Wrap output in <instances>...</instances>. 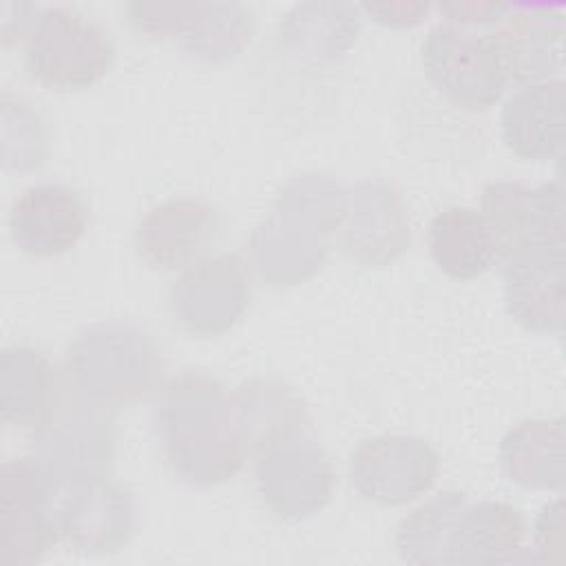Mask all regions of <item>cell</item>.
<instances>
[{
  "instance_id": "obj_1",
  "label": "cell",
  "mask_w": 566,
  "mask_h": 566,
  "mask_svg": "<svg viewBox=\"0 0 566 566\" xmlns=\"http://www.w3.org/2000/svg\"><path fill=\"white\" fill-rule=\"evenodd\" d=\"M157 436L175 475L192 484L226 480L241 464L243 424L223 387L203 374H184L166 387Z\"/></svg>"
},
{
  "instance_id": "obj_2",
  "label": "cell",
  "mask_w": 566,
  "mask_h": 566,
  "mask_svg": "<svg viewBox=\"0 0 566 566\" xmlns=\"http://www.w3.org/2000/svg\"><path fill=\"white\" fill-rule=\"evenodd\" d=\"M113 60V35L95 15L69 4L35 9L24 66L44 88L60 93L88 88L111 71Z\"/></svg>"
},
{
  "instance_id": "obj_3",
  "label": "cell",
  "mask_w": 566,
  "mask_h": 566,
  "mask_svg": "<svg viewBox=\"0 0 566 566\" xmlns=\"http://www.w3.org/2000/svg\"><path fill=\"white\" fill-rule=\"evenodd\" d=\"M422 66L431 84L455 106L484 111L511 84L502 49L493 35L455 22H438L422 42Z\"/></svg>"
},
{
  "instance_id": "obj_4",
  "label": "cell",
  "mask_w": 566,
  "mask_h": 566,
  "mask_svg": "<svg viewBox=\"0 0 566 566\" xmlns=\"http://www.w3.org/2000/svg\"><path fill=\"white\" fill-rule=\"evenodd\" d=\"M559 184L528 188L497 181L482 192V217L493 230L502 261L537 250H564Z\"/></svg>"
},
{
  "instance_id": "obj_5",
  "label": "cell",
  "mask_w": 566,
  "mask_h": 566,
  "mask_svg": "<svg viewBox=\"0 0 566 566\" xmlns=\"http://www.w3.org/2000/svg\"><path fill=\"white\" fill-rule=\"evenodd\" d=\"M223 217L206 199L181 197L155 206L137 228L139 256L157 270L190 268L219 245Z\"/></svg>"
},
{
  "instance_id": "obj_6",
  "label": "cell",
  "mask_w": 566,
  "mask_h": 566,
  "mask_svg": "<svg viewBox=\"0 0 566 566\" xmlns=\"http://www.w3.org/2000/svg\"><path fill=\"white\" fill-rule=\"evenodd\" d=\"M88 228V206L80 190L62 181L27 186L9 208L13 243L31 256H57L75 248Z\"/></svg>"
},
{
  "instance_id": "obj_7",
  "label": "cell",
  "mask_w": 566,
  "mask_h": 566,
  "mask_svg": "<svg viewBox=\"0 0 566 566\" xmlns=\"http://www.w3.org/2000/svg\"><path fill=\"white\" fill-rule=\"evenodd\" d=\"M349 475L363 497L400 504L431 486L438 475V455L420 438L378 436L352 453Z\"/></svg>"
},
{
  "instance_id": "obj_8",
  "label": "cell",
  "mask_w": 566,
  "mask_h": 566,
  "mask_svg": "<svg viewBox=\"0 0 566 566\" xmlns=\"http://www.w3.org/2000/svg\"><path fill=\"white\" fill-rule=\"evenodd\" d=\"M493 35L502 49L511 82H542L553 69H562L564 15L562 7L522 4Z\"/></svg>"
},
{
  "instance_id": "obj_9",
  "label": "cell",
  "mask_w": 566,
  "mask_h": 566,
  "mask_svg": "<svg viewBox=\"0 0 566 566\" xmlns=\"http://www.w3.org/2000/svg\"><path fill=\"white\" fill-rule=\"evenodd\" d=\"M564 80H542L517 88L502 108L504 144L524 159H548L564 148Z\"/></svg>"
},
{
  "instance_id": "obj_10",
  "label": "cell",
  "mask_w": 566,
  "mask_h": 566,
  "mask_svg": "<svg viewBox=\"0 0 566 566\" xmlns=\"http://www.w3.org/2000/svg\"><path fill=\"white\" fill-rule=\"evenodd\" d=\"M564 250H539L504 261L511 314L533 329H559L564 316Z\"/></svg>"
},
{
  "instance_id": "obj_11",
  "label": "cell",
  "mask_w": 566,
  "mask_h": 566,
  "mask_svg": "<svg viewBox=\"0 0 566 566\" xmlns=\"http://www.w3.org/2000/svg\"><path fill=\"white\" fill-rule=\"evenodd\" d=\"M427 243L436 265L462 281L480 276L497 259L493 230L482 212L469 206H449L438 212L429 223Z\"/></svg>"
},
{
  "instance_id": "obj_12",
  "label": "cell",
  "mask_w": 566,
  "mask_h": 566,
  "mask_svg": "<svg viewBox=\"0 0 566 566\" xmlns=\"http://www.w3.org/2000/svg\"><path fill=\"white\" fill-rule=\"evenodd\" d=\"M524 520L517 509L500 502H482L467 506L462 504L451 539L449 551H455L453 562H500L504 553H511L524 542Z\"/></svg>"
},
{
  "instance_id": "obj_13",
  "label": "cell",
  "mask_w": 566,
  "mask_h": 566,
  "mask_svg": "<svg viewBox=\"0 0 566 566\" xmlns=\"http://www.w3.org/2000/svg\"><path fill=\"white\" fill-rule=\"evenodd\" d=\"M562 420L524 422L504 438L502 462L509 480L524 486H562Z\"/></svg>"
},
{
  "instance_id": "obj_14",
  "label": "cell",
  "mask_w": 566,
  "mask_h": 566,
  "mask_svg": "<svg viewBox=\"0 0 566 566\" xmlns=\"http://www.w3.org/2000/svg\"><path fill=\"white\" fill-rule=\"evenodd\" d=\"M252 33V15L241 4H197L186 33L188 49L208 60L232 57Z\"/></svg>"
},
{
  "instance_id": "obj_15",
  "label": "cell",
  "mask_w": 566,
  "mask_h": 566,
  "mask_svg": "<svg viewBox=\"0 0 566 566\" xmlns=\"http://www.w3.org/2000/svg\"><path fill=\"white\" fill-rule=\"evenodd\" d=\"M440 11L449 15V22L455 24H482V22H493L500 20L506 11L509 4H493V2H458V4H440Z\"/></svg>"
},
{
  "instance_id": "obj_16",
  "label": "cell",
  "mask_w": 566,
  "mask_h": 566,
  "mask_svg": "<svg viewBox=\"0 0 566 566\" xmlns=\"http://www.w3.org/2000/svg\"><path fill=\"white\" fill-rule=\"evenodd\" d=\"M363 9L378 15L376 20L387 22V24L394 22V15H398L396 24H411V22H418L420 20L418 15L427 13L429 7L427 4H405V2H400V4H363Z\"/></svg>"
}]
</instances>
